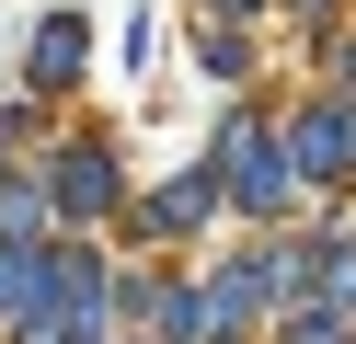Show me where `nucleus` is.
<instances>
[{"label":"nucleus","instance_id":"9b49d317","mask_svg":"<svg viewBox=\"0 0 356 344\" xmlns=\"http://www.w3.org/2000/svg\"><path fill=\"white\" fill-rule=\"evenodd\" d=\"M287 12H299V23H322V12H333V0H287Z\"/></svg>","mask_w":356,"mask_h":344},{"label":"nucleus","instance_id":"1a4fd4ad","mask_svg":"<svg viewBox=\"0 0 356 344\" xmlns=\"http://www.w3.org/2000/svg\"><path fill=\"white\" fill-rule=\"evenodd\" d=\"M195 12H218V23H264L276 0H195Z\"/></svg>","mask_w":356,"mask_h":344},{"label":"nucleus","instance_id":"7ed1b4c3","mask_svg":"<svg viewBox=\"0 0 356 344\" xmlns=\"http://www.w3.org/2000/svg\"><path fill=\"white\" fill-rule=\"evenodd\" d=\"M287 161L310 172V195H345L356 183V92L345 81H322L299 115H287Z\"/></svg>","mask_w":356,"mask_h":344},{"label":"nucleus","instance_id":"f257e3e1","mask_svg":"<svg viewBox=\"0 0 356 344\" xmlns=\"http://www.w3.org/2000/svg\"><path fill=\"white\" fill-rule=\"evenodd\" d=\"M207 149H218V172H230V206H241L253 229H276L287 206L310 195V172L287 161V126H264V115H230V126H218Z\"/></svg>","mask_w":356,"mask_h":344},{"label":"nucleus","instance_id":"f03ea898","mask_svg":"<svg viewBox=\"0 0 356 344\" xmlns=\"http://www.w3.org/2000/svg\"><path fill=\"white\" fill-rule=\"evenodd\" d=\"M47 195H58V229H81V218H115L127 206V161H115V138H47Z\"/></svg>","mask_w":356,"mask_h":344},{"label":"nucleus","instance_id":"39448f33","mask_svg":"<svg viewBox=\"0 0 356 344\" xmlns=\"http://www.w3.org/2000/svg\"><path fill=\"white\" fill-rule=\"evenodd\" d=\"M81 69H92V12H47L35 46H24V92L58 104V92H81Z\"/></svg>","mask_w":356,"mask_h":344},{"label":"nucleus","instance_id":"0eeeda50","mask_svg":"<svg viewBox=\"0 0 356 344\" xmlns=\"http://www.w3.org/2000/svg\"><path fill=\"white\" fill-rule=\"evenodd\" d=\"M195 69H207V81H253V23H218V35L195 46Z\"/></svg>","mask_w":356,"mask_h":344},{"label":"nucleus","instance_id":"20e7f679","mask_svg":"<svg viewBox=\"0 0 356 344\" xmlns=\"http://www.w3.org/2000/svg\"><path fill=\"white\" fill-rule=\"evenodd\" d=\"M115 310L138 321V344H218V310H207V287H184L172 264L127 275V287H115Z\"/></svg>","mask_w":356,"mask_h":344},{"label":"nucleus","instance_id":"9d476101","mask_svg":"<svg viewBox=\"0 0 356 344\" xmlns=\"http://www.w3.org/2000/svg\"><path fill=\"white\" fill-rule=\"evenodd\" d=\"M333 81H345V92H356V35H333Z\"/></svg>","mask_w":356,"mask_h":344},{"label":"nucleus","instance_id":"6e6552de","mask_svg":"<svg viewBox=\"0 0 356 344\" xmlns=\"http://www.w3.org/2000/svg\"><path fill=\"white\" fill-rule=\"evenodd\" d=\"M322 298L356 310V229H322Z\"/></svg>","mask_w":356,"mask_h":344},{"label":"nucleus","instance_id":"423d86ee","mask_svg":"<svg viewBox=\"0 0 356 344\" xmlns=\"http://www.w3.org/2000/svg\"><path fill=\"white\" fill-rule=\"evenodd\" d=\"M264 344H356V310H333V298H299V310H287Z\"/></svg>","mask_w":356,"mask_h":344}]
</instances>
